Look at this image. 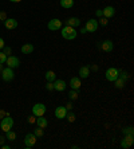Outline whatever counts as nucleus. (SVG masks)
<instances>
[{
	"label": "nucleus",
	"mask_w": 134,
	"mask_h": 149,
	"mask_svg": "<svg viewBox=\"0 0 134 149\" xmlns=\"http://www.w3.org/2000/svg\"><path fill=\"white\" fill-rule=\"evenodd\" d=\"M78 35V31H76L74 27H70V26H66V27L62 28V36L67 40H72V39L76 38Z\"/></svg>",
	"instance_id": "obj_1"
},
{
	"label": "nucleus",
	"mask_w": 134,
	"mask_h": 149,
	"mask_svg": "<svg viewBox=\"0 0 134 149\" xmlns=\"http://www.w3.org/2000/svg\"><path fill=\"white\" fill-rule=\"evenodd\" d=\"M12 126H14V120H12L8 114L4 118H1V121H0V129H1L3 132H8V130H11Z\"/></svg>",
	"instance_id": "obj_2"
},
{
	"label": "nucleus",
	"mask_w": 134,
	"mask_h": 149,
	"mask_svg": "<svg viewBox=\"0 0 134 149\" xmlns=\"http://www.w3.org/2000/svg\"><path fill=\"white\" fill-rule=\"evenodd\" d=\"M118 75H119V71H118V69H115V67H109V69L106 70V73H105V78H106L109 82H114V81L118 78Z\"/></svg>",
	"instance_id": "obj_3"
},
{
	"label": "nucleus",
	"mask_w": 134,
	"mask_h": 149,
	"mask_svg": "<svg viewBox=\"0 0 134 149\" xmlns=\"http://www.w3.org/2000/svg\"><path fill=\"white\" fill-rule=\"evenodd\" d=\"M1 78H3V81H6V82H10V81H12L15 78V73L14 70L11 69V67H3V70H1Z\"/></svg>",
	"instance_id": "obj_4"
},
{
	"label": "nucleus",
	"mask_w": 134,
	"mask_h": 149,
	"mask_svg": "<svg viewBox=\"0 0 134 149\" xmlns=\"http://www.w3.org/2000/svg\"><path fill=\"white\" fill-rule=\"evenodd\" d=\"M46 105L44 104H35L32 106V114L35 117H40V116H44L46 114Z\"/></svg>",
	"instance_id": "obj_5"
},
{
	"label": "nucleus",
	"mask_w": 134,
	"mask_h": 149,
	"mask_svg": "<svg viewBox=\"0 0 134 149\" xmlns=\"http://www.w3.org/2000/svg\"><path fill=\"white\" fill-rule=\"evenodd\" d=\"M36 141H38V137H36L34 133H27L26 137H24V144H26L27 148H32V146L36 144Z\"/></svg>",
	"instance_id": "obj_6"
},
{
	"label": "nucleus",
	"mask_w": 134,
	"mask_h": 149,
	"mask_svg": "<svg viewBox=\"0 0 134 149\" xmlns=\"http://www.w3.org/2000/svg\"><path fill=\"white\" fill-rule=\"evenodd\" d=\"M98 20H95V19H89V20L86 22V26H85V28L87 30V32H95L97 30H98Z\"/></svg>",
	"instance_id": "obj_7"
},
{
	"label": "nucleus",
	"mask_w": 134,
	"mask_h": 149,
	"mask_svg": "<svg viewBox=\"0 0 134 149\" xmlns=\"http://www.w3.org/2000/svg\"><path fill=\"white\" fill-rule=\"evenodd\" d=\"M48 30H51V31H58L62 28V20H59V19H51V20L48 22L47 24Z\"/></svg>",
	"instance_id": "obj_8"
},
{
	"label": "nucleus",
	"mask_w": 134,
	"mask_h": 149,
	"mask_svg": "<svg viewBox=\"0 0 134 149\" xmlns=\"http://www.w3.org/2000/svg\"><path fill=\"white\" fill-rule=\"evenodd\" d=\"M6 65H7L8 67H11V69H15V67H19L20 61H19L16 56L10 55V56H7V59H6Z\"/></svg>",
	"instance_id": "obj_9"
},
{
	"label": "nucleus",
	"mask_w": 134,
	"mask_h": 149,
	"mask_svg": "<svg viewBox=\"0 0 134 149\" xmlns=\"http://www.w3.org/2000/svg\"><path fill=\"white\" fill-rule=\"evenodd\" d=\"M133 142H134L133 134H125L124 140H122V142H121V146H122L124 149H129L131 145H133Z\"/></svg>",
	"instance_id": "obj_10"
},
{
	"label": "nucleus",
	"mask_w": 134,
	"mask_h": 149,
	"mask_svg": "<svg viewBox=\"0 0 134 149\" xmlns=\"http://www.w3.org/2000/svg\"><path fill=\"white\" fill-rule=\"evenodd\" d=\"M99 47H101V50L105 52H111L114 49V43L110 40V39H106V40H103L102 43H101Z\"/></svg>",
	"instance_id": "obj_11"
},
{
	"label": "nucleus",
	"mask_w": 134,
	"mask_h": 149,
	"mask_svg": "<svg viewBox=\"0 0 134 149\" xmlns=\"http://www.w3.org/2000/svg\"><path fill=\"white\" fill-rule=\"evenodd\" d=\"M67 87V83L63 79H55L54 81V90L56 91H65Z\"/></svg>",
	"instance_id": "obj_12"
},
{
	"label": "nucleus",
	"mask_w": 134,
	"mask_h": 149,
	"mask_svg": "<svg viewBox=\"0 0 134 149\" xmlns=\"http://www.w3.org/2000/svg\"><path fill=\"white\" fill-rule=\"evenodd\" d=\"M17 20L16 19H14V17H8V19H6L4 20V26H6V28H8V30H15V28L17 27Z\"/></svg>",
	"instance_id": "obj_13"
},
{
	"label": "nucleus",
	"mask_w": 134,
	"mask_h": 149,
	"mask_svg": "<svg viewBox=\"0 0 134 149\" xmlns=\"http://www.w3.org/2000/svg\"><path fill=\"white\" fill-rule=\"evenodd\" d=\"M82 86V82H81V78L79 77H72L70 79V87L74 89V90H79Z\"/></svg>",
	"instance_id": "obj_14"
},
{
	"label": "nucleus",
	"mask_w": 134,
	"mask_h": 149,
	"mask_svg": "<svg viewBox=\"0 0 134 149\" xmlns=\"http://www.w3.org/2000/svg\"><path fill=\"white\" fill-rule=\"evenodd\" d=\"M66 114H67V109H66V106H58V108L55 109V117L58 118V120H63V118H66Z\"/></svg>",
	"instance_id": "obj_15"
},
{
	"label": "nucleus",
	"mask_w": 134,
	"mask_h": 149,
	"mask_svg": "<svg viewBox=\"0 0 134 149\" xmlns=\"http://www.w3.org/2000/svg\"><path fill=\"white\" fill-rule=\"evenodd\" d=\"M102 15H103V17H106V19L113 17L114 15H115V8L111 7V6H107V7H105V10H102Z\"/></svg>",
	"instance_id": "obj_16"
},
{
	"label": "nucleus",
	"mask_w": 134,
	"mask_h": 149,
	"mask_svg": "<svg viewBox=\"0 0 134 149\" xmlns=\"http://www.w3.org/2000/svg\"><path fill=\"white\" fill-rule=\"evenodd\" d=\"M90 77V67L89 66H82L79 69V78H83V79H86Z\"/></svg>",
	"instance_id": "obj_17"
},
{
	"label": "nucleus",
	"mask_w": 134,
	"mask_h": 149,
	"mask_svg": "<svg viewBox=\"0 0 134 149\" xmlns=\"http://www.w3.org/2000/svg\"><path fill=\"white\" fill-rule=\"evenodd\" d=\"M66 24L75 28V27H78V26H81V19H79V17H70V19H67Z\"/></svg>",
	"instance_id": "obj_18"
},
{
	"label": "nucleus",
	"mask_w": 134,
	"mask_h": 149,
	"mask_svg": "<svg viewBox=\"0 0 134 149\" xmlns=\"http://www.w3.org/2000/svg\"><path fill=\"white\" fill-rule=\"evenodd\" d=\"M36 125H38L39 128H42V129H46V128H47V125H48L47 118H44L43 116H40V117H36Z\"/></svg>",
	"instance_id": "obj_19"
},
{
	"label": "nucleus",
	"mask_w": 134,
	"mask_h": 149,
	"mask_svg": "<svg viewBox=\"0 0 134 149\" xmlns=\"http://www.w3.org/2000/svg\"><path fill=\"white\" fill-rule=\"evenodd\" d=\"M44 77H46V79H47V82H54V81L56 79V74H55V71H52V70L46 71Z\"/></svg>",
	"instance_id": "obj_20"
},
{
	"label": "nucleus",
	"mask_w": 134,
	"mask_h": 149,
	"mask_svg": "<svg viewBox=\"0 0 134 149\" xmlns=\"http://www.w3.org/2000/svg\"><path fill=\"white\" fill-rule=\"evenodd\" d=\"M32 51H34V46L31 43H26V45L22 46V52L23 54H31Z\"/></svg>",
	"instance_id": "obj_21"
},
{
	"label": "nucleus",
	"mask_w": 134,
	"mask_h": 149,
	"mask_svg": "<svg viewBox=\"0 0 134 149\" xmlns=\"http://www.w3.org/2000/svg\"><path fill=\"white\" fill-rule=\"evenodd\" d=\"M59 3H60V6H62L63 8L70 10V8H72V6H74V0H60Z\"/></svg>",
	"instance_id": "obj_22"
},
{
	"label": "nucleus",
	"mask_w": 134,
	"mask_h": 149,
	"mask_svg": "<svg viewBox=\"0 0 134 149\" xmlns=\"http://www.w3.org/2000/svg\"><path fill=\"white\" fill-rule=\"evenodd\" d=\"M6 139H7L8 141H15V140H16V133L11 129V130L6 132Z\"/></svg>",
	"instance_id": "obj_23"
},
{
	"label": "nucleus",
	"mask_w": 134,
	"mask_h": 149,
	"mask_svg": "<svg viewBox=\"0 0 134 149\" xmlns=\"http://www.w3.org/2000/svg\"><path fill=\"white\" fill-rule=\"evenodd\" d=\"M69 98H70V100H72V101L78 100V98H79V93H78V90H74V89H71V90L69 91Z\"/></svg>",
	"instance_id": "obj_24"
},
{
	"label": "nucleus",
	"mask_w": 134,
	"mask_h": 149,
	"mask_svg": "<svg viewBox=\"0 0 134 149\" xmlns=\"http://www.w3.org/2000/svg\"><path fill=\"white\" fill-rule=\"evenodd\" d=\"M114 82H115V87H117V89H119V90H121V89H124V87H125V83H126V81L121 79L119 77H118V78H117V79H115V81H114Z\"/></svg>",
	"instance_id": "obj_25"
},
{
	"label": "nucleus",
	"mask_w": 134,
	"mask_h": 149,
	"mask_svg": "<svg viewBox=\"0 0 134 149\" xmlns=\"http://www.w3.org/2000/svg\"><path fill=\"white\" fill-rule=\"evenodd\" d=\"M118 71H119V78L121 79H124V81H127L129 79V74L126 73V71H124V70H118Z\"/></svg>",
	"instance_id": "obj_26"
},
{
	"label": "nucleus",
	"mask_w": 134,
	"mask_h": 149,
	"mask_svg": "<svg viewBox=\"0 0 134 149\" xmlns=\"http://www.w3.org/2000/svg\"><path fill=\"white\" fill-rule=\"evenodd\" d=\"M34 134L36 136V137H42V136L44 134V130H43L42 128H39V126H38V129H35V130H34Z\"/></svg>",
	"instance_id": "obj_27"
},
{
	"label": "nucleus",
	"mask_w": 134,
	"mask_h": 149,
	"mask_svg": "<svg viewBox=\"0 0 134 149\" xmlns=\"http://www.w3.org/2000/svg\"><path fill=\"white\" fill-rule=\"evenodd\" d=\"M122 132H124V134H133L134 130H133V128H131V126H127V128H125Z\"/></svg>",
	"instance_id": "obj_28"
},
{
	"label": "nucleus",
	"mask_w": 134,
	"mask_h": 149,
	"mask_svg": "<svg viewBox=\"0 0 134 149\" xmlns=\"http://www.w3.org/2000/svg\"><path fill=\"white\" fill-rule=\"evenodd\" d=\"M109 22H107V19L106 17H103V16H101V19L98 20V24H101V26H106Z\"/></svg>",
	"instance_id": "obj_29"
},
{
	"label": "nucleus",
	"mask_w": 134,
	"mask_h": 149,
	"mask_svg": "<svg viewBox=\"0 0 134 149\" xmlns=\"http://www.w3.org/2000/svg\"><path fill=\"white\" fill-rule=\"evenodd\" d=\"M6 59H7V55H6V54H4L3 51H0V63H6Z\"/></svg>",
	"instance_id": "obj_30"
},
{
	"label": "nucleus",
	"mask_w": 134,
	"mask_h": 149,
	"mask_svg": "<svg viewBox=\"0 0 134 149\" xmlns=\"http://www.w3.org/2000/svg\"><path fill=\"white\" fill-rule=\"evenodd\" d=\"M66 117H67V120H69L70 122H74V121H75V114H74V113H70V114H66Z\"/></svg>",
	"instance_id": "obj_31"
},
{
	"label": "nucleus",
	"mask_w": 134,
	"mask_h": 149,
	"mask_svg": "<svg viewBox=\"0 0 134 149\" xmlns=\"http://www.w3.org/2000/svg\"><path fill=\"white\" fill-rule=\"evenodd\" d=\"M46 89H47L48 91H52V90H54V82H47V85H46Z\"/></svg>",
	"instance_id": "obj_32"
},
{
	"label": "nucleus",
	"mask_w": 134,
	"mask_h": 149,
	"mask_svg": "<svg viewBox=\"0 0 134 149\" xmlns=\"http://www.w3.org/2000/svg\"><path fill=\"white\" fill-rule=\"evenodd\" d=\"M6 19H7V14H6L4 11H0V20L4 22Z\"/></svg>",
	"instance_id": "obj_33"
},
{
	"label": "nucleus",
	"mask_w": 134,
	"mask_h": 149,
	"mask_svg": "<svg viewBox=\"0 0 134 149\" xmlns=\"http://www.w3.org/2000/svg\"><path fill=\"white\" fill-rule=\"evenodd\" d=\"M28 122H30V124H35V122H36V117L32 114L31 117H28Z\"/></svg>",
	"instance_id": "obj_34"
},
{
	"label": "nucleus",
	"mask_w": 134,
	"mask_h": 149,
	"mask_svg": "<svg viewBox=\"0 0 134 149\" xmlns=\"http://www.w3.org/2000/svg\"><path fill=\"white\" fill-rule=\"evenodd\" d=\"M4 54H6V55H8V54H11V49L10 47H6V46H4Z\"/></svg>",
	"instance_id": "obj_35"
},
{
	"label": "nucleus",
	"mask_w": 134,
	"mask_h": 149,
	"mask_svg": "<svg viewBox=\"0 0 134 149\" xmlns=\"http://www.w3.org/2000/svg\"><path fill=\"white\" fill-rule=\"evenodd\" d=\"M95 15H97L98 17L103 16V15H102V10H97V11H95Z\"/></svg>",
	"instance_id": "obj_36"
},
{
	"label": "nucleus",
	"mask_w": 134,
	"mask_h": 149,
	"mask_svg": "<svg viewBox=\"0 0 134 149\" xmlns=\"http://www.w3.org/2000/svg\"><path fill=\"white\" fill-rule=\"evenodd\" d=\"M4 46H6V45H4V39H3V38H0V50L4 49Z\"/></svg>",
	"instance_id": "obj_37"
},
{
	"label": "nucleus",
	"mask_w": 134,
	"mask_h": 149,
	"mask_svg": "<svg viewBox=\"0 0 134 149\" xmlns=\"http://www.w3.org/2000/svg\"><path fill=\"white\" fill-rule=\"evenodd\" d=\"M6 116H7V114H6V111H4V110H0V118H4Z\"/></svg>",
	"instance_id": "obj_38"
},
{
	"label": "nucleus",
	"mask_w": 134,
	"mask_h": 149,
	"mask_svg": "<svg viewBox=\"0 0 134 149\" xmlns=\"http://www.w3.org/2000/svg\"><path fill=\"white\" fill-rule=\"evenodd\" d=\"M79 32H81V34H86V32H87V30H86V28H85V27H82V28H81V30H79Z\"/></svg>",
	"instance_id": "obj_39"
},
{
	"label": "nucleus",
	"mask_w": 134,
	"mask_h": 149,
	"mask_svg": "<svg viewBox=\"0 0 134 149\" xmlns=\"http://www.w3.org/2000/svg\"><path fill=\"white\" fill-rule=\"evenodd\" d=\"M4 140H6V139H4L3 136H0V145H3V144H4Z\"/></svg>",
	"instance_id": "obj_40"
},
{
	"label": "nucleus",
	"mask_w": 134,
	"mask_h": 149,
	"mask_svg": "<svg viewBox=\"0 0 134 149\" xmlns=\"http://www.w3.org/2000/svg\"><path fill=\"white\" fill-rule=\"evenodd\" d=\"M66 109H67V110H70V109H72V105H71V104H67V105H66Z\"/></svg>",
	"instance_id": "obj_41"
},
{
	"label": "nucleus",
	"mask_w": 134,
	"mask_h": 149,
	"mask_svg": "<svg viewBox=\"0 0 134 149\" xmlns=\"http://www.w3.org/2000/svg\"><path fill=\"white\" fill-rule=\"evenodd\" d=\"M91 69H93V70H95V71H97V70H98V66H95V65H93V66H91Z\"/></svg>",
	"instance_id": "obj_42"
},
{
	"label": "nucleus",
	"mask_w": 134,
	"mask_h": 149,
	"mask_svg": "<svg viewBox=\"0 0 134 149\" xmlns=\"http://www.w3.org/2000/svg\"><path fill=\"white\" fill-rule=\"evenodd\" d=\"M1 148L3 149H10V145H1Z\"/></svg>",
	"instance_id": "obj_43"
},
{
	"label": "nucleus",
	"mask_w": 134,
	"mask_h": 149,
	"mask_svg": "<svg viewBox=\"0 0 134 149\" xmlns=\"http://www.w3.org/2000/svg\"><path fill=\"white\" fill-rule=\"evenodd\" d=\"M10 1H12V3H19V1H22V0H10Z\"/></svg>",
	"instance_id": "obj_44"
},
{
	"label": "nucleus",
	"mask_w": 134,
	"mask_h": 149,
	"mask_svg": "<svg viewBox=\"0 0 134 149\" xmlns=\"http://www.w3.org/2000/svg\"><path fill=\"white\" fill-rule=\"evenodd\" d=\"M3 70V63H0V71Z\"/></svg>",
	"instance_id": "obj_45"
}]
</instances>
